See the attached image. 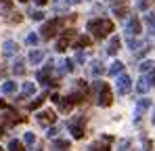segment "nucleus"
<instances>
[{
  "label": "nucleus",
  "mask_w": 155,
  "mask_h": 151,
  "mask_svg": "<svg viewBox=\"0 0 155 151\" xmlns=\"http://www.w3.org/2000/svg\"><path fill=\"white\" fill-rule=\"evenodd\" d=\"M86 27H88V32L94 34L97 38H105L107 34L113 32V23H111L109 19H92V21H88Z\"/></svg>",
  "instance_id": "1"
},
{
  "label": "nucleus",
  "mask_w": 155,
  "mask_h": 151,
  "mask_svg": "<svg viewBox=\"0 0 155 151\" xmlns=\"http://www.w3.org/2000/svg\"><path fill=\"white\" fill-rule=\"evenodd\" d=\"M63 23H65L63 17H57V19H52V21H48V23H44L42 29H40L42 38H52V36H57V32L63 27Z\"/></svg>",
  "instance_id": "2"
},
{
  "label": "nucleus",
  "mask_w": 155,
  "mask_h": 151,
  "mask_svg": "<svg viewBox=\"0 0 155 151\" xmlns=\"http://www.w3.org/2000/svg\"><path fill=\"white\" fill-rule=\"evenodd\" d=\"M84 126H86V118H84V116H78V118H74V120L67 122V128L71 130L74 139H82V136H84Z\"/></svg>",
  "instance_id": "3"
},
{
  "label": "nucleus",
  "mask_w": 155,
  "mask_h": 151,
  "mask_svg": "<svg viewBox=\"0 0 155 151\" xmlns=\"http://www.w3.org/2000/svg\"><path fill=\"white\" fill-rule=\"evenodd\" d=\"M97 103H99L101 107H109V105L113 103V95H111V88H109V86H107L105 82H103V86L99 88V101H97Z\"/></svg>",
  "instance_id": "4"
},
{
  "label": "nucleus",
  "mask_w": 155,
  "mask_h": 151,
  "mask_svg": "<svg viewBox=\"0 0 155 151\" xmlns=\"http://www.w3.org/2000/svg\"><path fill=\"white\" fill-rule=\"evenodd\" d=\"M36 120H38V124H40V126H52V124H54V120H57V116H54L52 109H44V111H40V113L36 116Z\"/></svg>",
  "instance_id": "5"
},
{
  "label": "nucleus",
  "mask_w": 155,
  "mask_h": 151,
  "mask_svg": "<svg viewBox=\"0 0 155 151\" xmlns=\"http://www.w3.org/2000/svg\"><path fill=\"white\" fill-rule=\"evenodd\" d=\"M115 78H117V92H120V95H128L130 88H132V80H130V76L120 74V76H115Z\"/></svg>",
  "instance_id": "6"
},
{
  "label": "nucleus",
  "mask_w": 155,
  "mask_h": 151,
  "mask_svg": "<svg viewBox=\"0 0 155 151\" xmlns=\"http://www.w3.org/2000/svg\"><path fill=\"white\" fill-rule=\"evenodd\" d=\"M130 46H132V50H134V57H143V55L149 50V42H147V40L136 42V40H132V38H130Z\"/></svg>",
  "instance_id": "7"
},
{
  "label": "nucleus",
  "mask_w": 155,
  "mask_h": 151,
  "mask_svg": "<svg viewBox=\"0 0 155 151\" xmlns=\"http://www.w3.org/2000/svg\"><path fill=\"white\" fill-rule=\"evenodd\" d=\"M52 65H54V61H48V63H46V67H44V69H42V72H38V74H36V78H38V82H40V84H48V76L52 74Z\"/></svg>",
  "instance_id": "8"
},
{
  "label": "nucleus",
  "mask_w": 155,
  "mask_h": 151,
  "mask_svg": "<svg viewBox=\"0 0 155 151\" xmlns=\"http://www.w3.org/2000/svg\"><path fill=\"white\" fill-rule=\"evenodd\" d=\"M19 52V46H17V42H13V40H6L4 44H2V55L4 57H15Z\"/></svg>",
  "instance_id": "9"
},
{
  "label": "nucleus",
  "mask_w": 155,
  "mask_h": 151,
  "mask_svg": "<svg viewBox=\"0 0 155 151\" xmlns=\"http://www.w3.org/2000/svg\"><path fill=\"white\" fill-rule=\"evenodd\" d=\"M149 107H151V101L149 99H138L136 101V122L143 118V113H145Z\"/></svg>",
  "instance_id": "10"
},
{
  "label": "nucleus",
  "mask_w": 155,
  "mask_h": 151,
  "mask_svg": "<svg viewBox=\"0 0 155 151\" xmlns=\"http://www.w3.org/2000/svg\"><path fill=\"white\" fill-rule=\"evenodd\" d=\"M71 149V143L67 139H54L52 141V151H69Z\"/></svg>",
  "instance_id": "11"
},
{
  "label": "nucleus",
  "mask_w": 155,
  "mask_h": 151,
  "mask_svg": "<svg viewBox=\"0 0 155 151\" xmlns=\"http://www.w3.org/2000/svg\"><path fill=\"white\" fill-rule=\"evenodd\" d=\"M126 34H128L130 38H132V36L136 38V36L140 34V21H138V19H132L128 23V27H126Z\"/></svg>",
  "instance_id": "12"
},
{
  "label": "nucleus",
  "mask_w": 155,
  "mask_h": 151,
  "mask_svg": "<svg viewBox=\"0 0 155 151\" xmlns=\"http://www.w3.org/2000/svg\"><path fill=\"white\" fill-rule=\"evenodd\" d=\"M111 141H113L111 136H105V143L97 141V143H92V145L88 147V151H109V145H107V143H111Z\"/></svg>",
  "instance_id": "13"
},
{
  "label": "nucleus",
  "mask_w": 155,
  "mask_h": 151,
  "mask_svg": "<svg viewBox=\"0 0 155 151\" xmlns=\"http://www.w3.org/2000/svg\"><path fill=\"white\" fill-rule=\"evenodd\" d=\"M34 92H36V84H34V82H23V84H21V97H23V99L34 97Z\"/></svg>",
  "instance_id": "14"
},
{
  "label": "nucleus",
  "mask_w": 155,
  "mask_h": 151,
  "mask_svg": "<svg viewBox=\"0 0 155 151\" xmlns=\"http://www.w3.org/2000/svg\"><path fill=\"white\" fill-rule=\"evenodd\" d=\"M74 72V61L71 59H61L59 61V74H69Z\"/></svg>",
  "instance_id": "15"
},
{
  "label": "nucleus",
  "mask_w": 155,
  "mask_h": 151,
  "mask_svg": "<svg viewBox=\"0 0 155 151\" xmlns=\"http://www.w3.org/2000/svg\"><path fill=\"white\" fill-rule=\"evenodd\" d=\"M57 105H59V109H61L63 113L71 111V107H74V103H71V99H69V97H65V99H61V97H59V101H57Z\"/></svg>",
  "instance_id": "16"
},
{
  "label": "nucleus",
  "mask_w": 155,
  "mask_h": 151,
  "mask_svg": "<svg viewBox=\"0 0 155 151\" xmlns=\"http://www.w3.org/2000/svg\"><path fill=\"white\" fill-rule=\"evenodd\" d=\"M13 74L15 76H23L25 74V61H23V59H17V61L13 63Z\"/></svg>",
  "instance_id": "17"
},
{
  "label": "nucleus",
  "mask_w": 155,
  "mask_h": 151,
  "mask_svg": "<svg viewBox=\"0 0 155 151\" xmlns=\"http://www.w3.org/2000/svg\"><path fill=\"white\" fill-rule=\"evenodd\" d=\"M2 92H4V95H15V92H17V84H15L13 80H6V82L2 84Z\"/></svg>",
  "instance_id": "18"
},
{
  "label": "nucleus",
  "mask_w": 155,
  "mask_h": 151,
  "mask_svg": "<svg viewBox=\"0 0 155 151\" xmlns=\"http://www.w3.org/2000/svg\"><path fill=\"white\" fill-rule=\"evenodd\" d=\"M122 72H124V63H122V61H115V63L109 67V76H113V78H115V76H120Z\"/></svg>",
  "instance_id": "19"
},
{
  "label": "nucleus",
  "mask_w": 155,
  "mask_h": 151,
  "mask_svg": "<svg viewBox=\"0 0 155 151\" xmlns=\"http://www.w3.org/2000/svg\"><path fill=\"white\" fill-rule=\"evenodd\" d=\"M122 46V42H120V38H113L111 42H109V46H107V52L109 55H117V50Z\"/></svg>",
  "instance_id": "20"
},
{
  "label": "nucleus",
  "mask_w": 155,
  "mask_h": 151,
  "mask_svg": "<svg viewBox=\"0 0 155 151\" xmlns=\"http://www.w3.org/2000/svg\"><path fill=\"white\" fill-rule=\"evenodd\" d=\"M42 59H44V50H31V52H29V61H31L34 65H38Z\"/></svg>",
  "instance_id": "21"
},
{
  "label": "nucleus",
  "mask_w": 155,
  "mask_h": 151,
  "mask_svg": "<svg viewBox=\"0 0 155 151\" xmlns=\"http://www.w3.org/2000/svg\"><path fill=\"white\" fill-rule=\"evenodd\" d=\"M90 42H92V40H90L88 36H80L76 42H74V46H76V49H84V46H90Z\"/></svg>",
  "instance_id": "22"
},
{
  "label": "nucleus",
  "mask_w": 155,
  "mask_h": 151,
  "mask_svg": "<svg viewBox=\"0 0 155 151\" xmlns=\"http://www.w3.org/2000/svg\"><path fill=\"white\" fill-rule=\"evenodd\" d=\"M67 4H69V0H52V6H54V11H59V13L67 11Z\"/></svg>",
  "instance_id": "23"
},
{
  "label": "nucleus",
  "mask_w": 155,
  "mask_h": 151,
  "mask_svg": "<svg viewBox=\"0 0 155 151\" xmlns=\"http://www.w3.org/2000/svg\"><path fill=\"white\" fill-rule=\"evenodd\" d=\"M44 101H46V92H44V95H40V97H36V99L31 101V103H29V109H38Z\"/></svg>",
  "instance_id": "24"
},
{
  "label": "nucleus",
  "mask_w": 155,
  "mask_h": 151,
  "mask_svg": "<svg viewBox=\"0 0 155 151\" xmlns=\"http://www.w3.org/2000/svg\"><path fill=\"white\" fill-rule=\"evenodd\" d=\"M149 88H151V86L147 84V80H145V78H140V80H138V84H136V90H138L140 95H145V92H147Z\"/></svg>",
  "instance_id": "25"
},
{
  "label": "nucleus",
  "mask_w": 155,
  "mask_h": 151,
  "mask_svg": "<svg viewBox=\"0 0 155 151\" xmlns=\"http://www.w3.org/2000/svg\"><path fill=\"white\" fill-rule=\"evenodd\" d=\"M23 143H25L27 147H34V143H36V134H34V132H25V134H23Z\"/></svg>",
  "instance_id": "26"
},
{
  "label": "nucleus",
  "mask_w": 155,
  "mask_h": 151,
  "mask_svg": "<svg viewBox=\"0 0 155 151\" xmlns=\"http://www.w3.org/2000/svg\"><path fill=\"white\" fill-rule=\"evenodd\" d=\"M90 69H92L94 76H101L103 74V63H101V61H92V67H90Z\"/></svg>",
  "instance_id": "27"
},
{
  "label": "nucleus",
  "mask_w": 155,
  "mask_h": 151,
  "mask_svg": "<svg viewBox=\"0 0 155 151\" xmlns=\"http://www.w3.org/2000/svg\"><path fill=\"white\" fill-rule=\"evenodd\" d=\"M69 40H71V38H65V36H63V38L57 42V50H61V52H63V50L69 46Z\"/></svg>",
  "instance_id": "28"
},
{
  "label": "nucleus",
  "mask_w": 155,
  "mask_h": 151,
  "mask_svg": "<svg viewBox=\"0 0 155 151\" xmlns=\"http://www.w3.org/2000/svg\"><path fill=\"white\" fill-rule=\"evenodd\" d=\"M145 21H147L149 32H151V34H155V15H147V17H145Z\"/></svg>",
  "instance_id": "29"
},
{
  "label": "nucleus",
  "mask_w": 155,
  "mask_h": 151,
  "mask_svg": "<svg viewBox=\"0 0 155 151\" xmlns=\"http://www.w3.org/2000/svg\"><path fill=\"white\" fill-rule=\"evenodd\" d=\"M8 151H23V145L19 141H11L8 143Z\"/></svg>",
  "instance_id": "30"
},
{
  "label": "nucleus",
  "mask_w": 155,
  "mask_h": 151,
  "mask_svg": "<svg viewBox=\"0 0 155 151\" xmlns=\"http://www.w3.org/2000/svg\"><path fill=\"white\" fill-rule=\"evenodd\" d=\"M151 4H153V0H138V2H136V6H138L140 11H147Z\"/></svg>",
  "instance_id": "31"
},
{
  "label": "nucleus",
  "mask_w": 155,
  "mask_h": 151,
  "mask_svg": "<svg viewBox=\"0 0 155 151\" xmlns=\"http://www.w3.org/2000/svg\"><path fill=\"white\" fill-rule=\"evenodd\" d=\"M38 40H40V38H38L36 34H29V36H27V44H29V46H36Z\"/></svg>",
  "instance_id": "32"
},
{
  "label": "nucleus",
  "mask_w": 155,
  "mask_h": 151,
  "mask_svg": "<svg viewBox=\"0 0 155 151\" xmlns=\"http://www.w3.org/2000/svg\"><path fill=\"white\" fill-rule=\"evenodd\" d=\"M145 80H147V84H149V86H153V84H155V67H151V74L147 76Z\"/></svg>",
  "instance_id": "33"
},
{
  "label": "nucleus",
  "mask_w": 155,
  "mask_h": 151,
  "mask_svg": "<svg viewBox=\"0 0 155 151\" xmlns=\"http://www.w3.org/2000/svg\"><path fill=\"white\" fill-rule=\"evenodd\" d=\"M31 19L40 21V19H44V13H42V11H31Z\"/></svg>",
  "instance_id": "34"
},
{
  "label": "nucleus",
  "mask_w": 155,
  "mask_h": 151,
  "mask_svg": "<svg viewBox=\"0 0 155 151\" xmlns=\"http://www.w3.org/2000/svg\"><path fill=\"white\" fill-rule=\"evenodd\" d=\"M151 67H153V63H151V61H145V63L140 65V72H149Z\"/></svg>",
  "instance_id": "35"
},
{
  "label": "nucleus",
  "mask_w": 155,
  "mask_h": 151,
  "mask_svg": "<svg viewBox=\"0 0 155 151\" xmlns=\"http://www.w3.org/2000/svg\"><path fill=\"white\" fill-rule=\"evenodd\" d=\"M151 147H153V145H151V141H149V139H145V141H143V151H151Z\"/></svg>",
  "instance_id": "36"
},
{
  "label": "nucleus",
  "mask_w": 155,
  "mask_h": 151,
  "mask_svg": "<svg viewBox=\"0 0 155 151\" xmlns=\"http://www.w3.org/2000/svg\"><path fill=\"white\" fill-rule=\"evenodd\" d=\"M11 21H17V23H19V21H21V15H19V13H13V15H11Z\"/></svg>",
  "instance_id": "37"
},
{
  "label": "nucleus",
  "mask_w": 155,
  "mask_h": 151,
  "mask_svg": "<svg viewBox=\"0 0 155 151\" xmlns=\"http://www.w3.org/2000/svg\"><path fill=\"white\" fill-rule=\"evenodd\" d=\"M128 145H130L128 141H122V143H120V151H126V149H128Z\"/></svg>",
  "instance_id": "38"
},
{
  "label": "nucleus",
  "mask_w": 155,
  "mask_h": 151,
  "mask_svg": "<svg viewBox=\"0 0 155 151\" xmlns=\"http://www.w3.org/2000/svg\"><path fill=\"white\" fill-rule=\"evenodd\" d=\"M54 134H57V128H51V130H48V139H51V136L54 139Z\"/></svg>",
  "instance_id": "39"
},
{
  "label": "nucleus",
  "mask_w": 155,
  "mask_h": 151,
  "mask_svg": "<svg viewBox=\"0 0 155 151\" xmlns=\"http://www.w3.org/2000/svg\"><path fill=\"white\" fill-rule=\"evenodd\" d=\"M76 59L80 61V63H84V55H82V52H78V55H76Z\"/></svg>",
  "instance_id": "40"
},
{
  "label": "nucleus",
  "mask_w": 155,
  "mask_h": 151,
  "mask_svg": "<svg viewBox=\"0 0 155 151\" xmlns=\"http://www.w3.org/2000/svg\"><path fill=\"white\" fill-rule=\"evenodd\" d=\"M46 2H48V0H36V4H38V6H44Z\"/></svg>",
  "instance_id": "41"
},
{
  "label": "nucleus",
  "mask_w": 155,
  "mask_h": 151,
  "mask_svg": "<svg viewBox=\"0 0 155 151\" xmlns=\"http://www.w3.org/2000/svg\"><path fill=\"white\" fill-rule=\"evenodd\" d=\"M0 109H6V103L4 101H0Z\"/></svg>",
  "instance_id": "42"
},
{
  "label": "nucleus",
  "mask_w": 155,
  "mask_h": 151,
  "mask_svg": "<svg viewBox=\"0 0 155 151\" xmlns=\"http://www.w3.org/2000/svg\"><path fill=\"white\" fill-rule=\"evenodd\" d=\"M0 2H2V4H6V6H8V4H11V2H8V0H0Z\"/></svg>",
  "instance_id": "43"
},
{
  "label": "nucleus",
  "mask_w": 155,
  "mask_h": 151,
  "mask_svg": "<svg viewBox=\"0 0 155 151\" xmlns=\"http://www.w3.org/2000/svg\"><path fill=\"white\" fill-rule=\"evenodd\" d=\"M69 2H71V4H78V2H82V0H69Z\"/></svg>",
  "instance_id": "44"
},
{
  "label": "nucleus",
  "mask_w": 155,
  "mask_h": 151,
  "mask_svg": "<svg viewBox=\"0 0 155 151\" xmlns=\"http://www.w3.org/2000/svg\"><path fill=\"white\" fill-rule=\"evenodd\" d=\"M2 134H4V128H0V136H2Z\"/></svg>",
  "instance_id": "45"
},
{
  "label": "nucleus",
  "mask_w": 155,
  "mask_h": 151,
  "mask_svg": "<svg viewBox=\"0 0 155 151\" xmlns=\"http://www.w3.org/2000/svg\"><path fill=\"white\" fill-rule=\"evenodd\" d=\"M19 2H27V0H19Z\"/></svg>",
  "instance_id": "46"
},
{
  "label": "nucleus",
  "mask_w": 155,
  "mask_h": 151,
  "mask_svg": "<svg viewBox=\"0 0 155 151\" xmlns=\"http://www.w3.org/2000/svg\"><path fill=\"white\" fill-rule=\"evenodd\" d=\"M0 151H4V149H2V147H0Z\"/></svg>",
  "instance_id": "47"
}]
</instances>
